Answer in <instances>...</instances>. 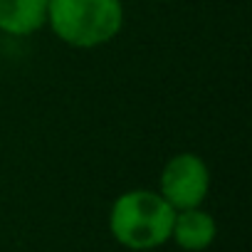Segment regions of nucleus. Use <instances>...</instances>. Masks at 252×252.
<instances>
[{"mask_svg":"<svg viewBox=\"0 0 252 252\" xmlns=\"http://www.w3.org/2000/svg\"><path fill=\"white\" fill-rule=\"evenodd\" d=\"M176 210L156 190L136 188L121 193L109 213L114 240L129 250H154L171 240Z\"/></svg>","mask_w":252,"mask_h":252,"instance_id":"f257e3e1","label":"nucleus"},{"mask_svg":"<svg viewBox=\"0 0 252 252\" xmlns=\"http://www.w3.org/2000/svg\"><path fill=\"white\" fill-rule=\"evenodd\" d=\"M47 25L69 47H101L119 35L124 5L121 0H50Z\"/></svg>","mask_w":252,"mask_h":252,"instance_id":"f03ea898","label":"nucleus"},{"mask_svg":"<svg viewBox=\"0 0 252 252\" xmlns=\"http://www.w3.org/2000/svg\"><path fill=\"white\" fill-rule=\"evenodd\" d=\"M210 190L208 163L190 151L176 154L166 161L161 171V198L178 213L188 208H200Z\"/></svg>","mask_w":252,"mask_h":252,"instance_id":"7ed1b4c3","label":"nucleus"},{"mask_svg":"<svg viewBox=\"0 0 252 252\" xmlns=\"http://www.w3.org/2000/svg\"><path fill=\"white\" fill-rule=\"evenodd\" d=\"M215 235H218V222L203 208L178 210L176 218H173L171 237L186 252H203V250H208L213 245Z\"/></svg>","mask_w":252,"mask_h":252,"instance_id":"20e7f679","label":"nucleus"},{"mask_svg":"<svg viewBox=\"0 0 252 252\" xmlns=\"http://www.w3.org/2000/svg\"><path fill=\"white\" fill-rule=\"evenodd\" d=\"M50 0H0V30L13 37H28L47 25Z\"/></svg>","mask_w":252,"mask_h":252,"instance_id":"39448f33","label":"nucleus"}]
</instances>
